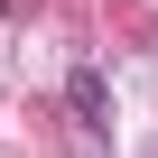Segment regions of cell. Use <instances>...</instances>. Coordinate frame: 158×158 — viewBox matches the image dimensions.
<instances>
[{
    "mask_svg": "<svg viewBox=\"0 0 158 158\" xmlns=\"http://www.w3.org/2000/svg\"><path fill=\"white\" fill-rule=\"evenodd\" d=\"M65 102H74L84 130H112V84H102V65H74V74H65Z\"/></svg>",
    "mask_w": 158,
    "mask_h": 158,
    "instance_id": "6da1fadb",
    "label": "cell"
}]
</instances>
